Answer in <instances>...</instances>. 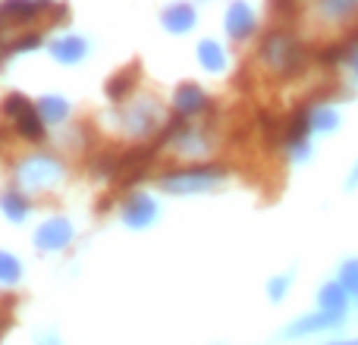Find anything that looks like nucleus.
Here are the masks:
<instances>
[{
  "mask_svg": "<svg viewBox=\"0 0 358 345\" xmlns=\"http://www.w3.org/2000/svg\"><path fill=\"white\" fill-rule=\"evenodd\" d=\"M223 25H227V35L233 38V41H245V38H252L255 29H258V16H255V10L245 0H233V3L227 6Z\"/></svg>",
  "mask_w": 358,
  "mask_h": 345,
  "instance_id": "10",
  "label": "nucleus"
},
{
  "mask_svg": "<svg viewBox=\"0 0 358 345\" xmlns=\"http://www.w3.org/2000/svg\"><path fill=\"white\" fill-rule=\"evenodd\" d=\"M48 10L50 0H3L0 3V19L3 22H31Z\"/></svg>",
  "mask_w": 358,
  "mask_h": 345,
  "instance_id": "13",
  "label": "nucleus"
},
{
  "mask_svg": "<svg viewBox=\"0 0 358 345\" xmlns=\"http://www.w3.org/2000/svg\"><path fill=\"white\" fill-rule=\"evenodd\" d=\"M340 279L343 286H346V292L352 298H358V258H349V260H343V267H340Z\"/></svg>",
  "mask_w": 358,
  "mask_h": 345,
  "instance_id": "24",
  "label": "nucleus"
},
{
  "mask_svg": "<svg viewBox=\"0 0 358 345\" xmlns=\"http://www.w3.org/2000/svg\"><path fill=\"white\" fill-rule=\"evenodd\" d=\"M38 345H63V342L57 339L54 333H41V336H38Z\"/></svg>",
  "mask_w": 358,
  "mask_h": 345,
  "instance_id": "30",
  "label": "nucleus"
},
{
  "mask_svg": "<svg viewBox=\"0 0 358 345\" xmlns=\"http://www.w3.org/2000/svg\"><path fill=\"white\" fill-rule=\"evenodd\" d=\"M315 10L324 22L343 25L358 16V0H315Z\"/></svg>",
  "mask_w": 358,
  "mask_h": 345,
  "instance_id": "16",
  "label": "nucleus"
},
{
  "mask_svg": "<svg viewBox=\"0 0 358 345\" xmlns=\"http://www.w3.org/2000/svg\"><path fill=\"white\" fill-rule=\"evenodd\" d=\"M227 179V167L223 163H195V167H179L167 170L157 185L167 195H195V191H208Z\"/></svg>",
  "mask_w": 358,
  "mask_h": 345,
  "instance_id": "3",
  "label": "nucleus"
},
{
  "mask_svg": "<svg viewBox=\"0 0 358 345\" xmlns=\"http://www.w3.org/2000/svg\"><path fill=\"white\" fill-rule=\"evenodd\" d=\"M258 60L264 63L277 79H296V75H302L305 69H308L311 50L305 47L289 29H271L261 38Z\"/></svg>",
  "mask_w": 358,
  "mask_h": 345,
  "instance_id": "1",
  "label": "nucleus"
},
{
  "mask_svg": "<svg viewBox=\"0 0 358 345\" xmlns=\"http://www.w3.org/2000/svg\"><path fill=\"white\" fill-rule=\"evenodd\" d=\"M346 189L349 191L358 189V161H355V167H352V172H349V179H346Z\"/></svg>",
  "mask_w": 358,
  "mask_h": 345,
  "instance_id": "29",
  "label": "nucleus"
},
{
  "mask_svg": "<svg viewBox=\"0 0 358 345\" xmlns=\"http://www.w3.org/2000/svg\"><path fill=\"white\" fill-rule=\"evenodd\" d=\"M38 44H41V35H38V31H31V35H22V38H16V41H10L3 47V54H22V50H35Z\"/></svg>",
  "mask_w": 358,
  "mask_h": 345,
  "instance_id": "25",
  "label": "nucleus"
},
{
  "mask_svg": "<svg viewBox=\"0 0 358 345\" xmlns=\"http://www.w3.org/2000/svg\"><path fill=\"white\" fill-rule=\"evenodd\" d=\"M198 63H201L208 73H223V69H227V50H223V44L204 38V41L198 44Z\"/></svg>",
  "mask_w": 358,
  "mask_h": 345,
  "instance_id": "21",
  "label": "nucleus"
},
{
  "mask_svg": "<svg viewBox=\"0 0 358 345\" xmlns=\"http://www.w3.org/2000/svg\"><path fill=\"white\" fill-rule=\"evenodd\" d=\"M289 283H292L289 273H283V277H273L271 286H267V295H271V302H280V298L289 292Z\"/></svg>",
  "mask_w": 358,
  "mask_h": 345,
  "instance_id": "27",
  "label": "nucleus"
},
{
  "mask_svg": "<svg viewBox=\"0 0 358 345\" xmlns=\"http://www.w3.org/2000/svg\"><path fill=\"white\" fill-rule=\"evenodd\" d=\"M0 210H3V216L10 223H25L29 220V214H31V204L19 189H10V191L0 195Z\"/></svg>",
  "mask_w": 358,
  "mask_h": 345,
  "instance_id": "18",
  "label": "nucleus"
},
{
  "mask_svg": "<svg viewBox=\"0 0 358 345\" xmlns=\"http://www.w3.org/2000/svg\"><path fill=\"white\" fill-rule=\"evenodd\" d=\"M352 69H355V79H358V60H352Z\"/></svg>",
  "mask_w": 358,
  "mask_h": 345,
  "instance_id": "32",
  "label": "nucleus"
},
{
  "mask_svg": "<svg viewBox=\"0 0 358 345\" xmlns=\"http://www.w3.org/2000/svg\"><path fill=\"white\" fill-rule=\"evenodd\" d=\"M311 135H315V126H311V110H308V104H302L283 123L286 154H289L292 161H305V157L311 154Z\"/></svg>",
  "mask_w": 358,
  "mask_h": 345,
  "instance_id": "6",
  "label": "nucleus"
},
{
  "mask_svg": "<svg viewBox=\"0 0 358 345\" xmlns=\"http://www.w3.org/2000/svg\"><path fill=\"white\" fill-rule=\"evenodd\" d=\"M38 113H41V119L48 126H57L69 117V101L60 98V94H44V98L38 101Z\"/></svg>",
  "mask_w": 358,
  "mask_h": 345,
  "instance_id": "22",
  "label": "nucleus"
},
{
  "mask_svg": "<svg viewBox=\"0 0 358 345\" xmlns=\"http://www.w3.org/2000/svg\"><path fill=\"white\" fill-rule=\"evenodd\" d=\"M3 113L13 119V129L19 132L22 138H29V142H41L44 138V119H41V113H38V104H31L25 94H6L3 98Z\"/></svg>",
  "mask_w": 358,
  "mask_h": 345,
  "instance_id": "5",
  "label": "nucleus"
},
{
  "mask_svg": "<svg viewBox=\"0 0 358 345\" xmlns=\"http://www.w3.org/2000/svg\"><path fill=\"white\" fill-rule=\"evenodd\" d=\"M327 345H358V336H352V339H336V342H327Z\"/></svg>",
  "mask_w": 358,
  "mask_h": 345,
  "instance_id": "31",
  "label": "nucleus"
},
{
  "mask_svg": "<svg viewBox=\"0 0 358 345\" xmlns=\"http://www.w3.org/2000/svg\"><path fill=\"white\" fill-rule=\"evenodd\" d=\"M271 10L280 19H296L302 13V0H271Z\"/></svg>",
  "mask_w": 358,
  "mask_h": 345,
  "instance_id": "26",
  "label": "nucleus"
},
{
  "mask_svg": "<svg viewBox=\"0 0 358 345\" xmlns=\"http://www.w3.org/2000/svg\"><path fill=\"white\" fill-rule=\"evenodd\" d=\"M10 323H13V298H3V302H0V339L6 336Z\"/></svg>",
  "mask_w": 358,
  "mask_h": 345,
  "instance_id": "28",
  "label": "nucleus"
},
{
  "mask_svg": "<svg viewBox=\"0 0 358 345\" xmlns=\"http://www.w3.org/2000/svg\"><path fill=\"white\" fill-rule=\"evenodd\" d=\"M210 110V101L195 82H182V85L173 91V113L179 117L192 119V117H201V113Z\"/></svg>",
  "mask_w": 358,
  "mask_h": 345,
  "instance_id": "11",
  "label": "nucleus"
},
{
  "mask_svg": "<svg viewBox=\"0 0 358 345\" xmlns=\"http://www.w3.org/2000/svg\"><path fill=\"white\" fill-rule=\"evenodd\" d=\"M50 54H54L57 63H69V66H73V63L85 60L88 41L82 35H73V31H69V35H60L54 44H50Z\"/></svg>",
  "mask_w": 358,
  "mask_h": 345,
  "instance_id": "14",
  "label": "nucleus"
},
{
  "mask_svg": "<svg viewBox=\"0 0 358 345\" xmlns=\"http://www.w3.org/2000/svg\"><path fill=\"white\" fill-rule=\"evenodd\" d=\"M120 216H123V223L129 229H148L151 223L157 220V204L151 195H132L129 201L123 204Z\"/></svg>",
  "mask_w": 358,
  "mask_h": 345,
  "instance_id": "12",
  "label": "nucleus"
},
{
  "mask_svg": "<svg viewBox=\"0 0 358 345\" xmlns=\"http://www.w3.org/2000/svg\"><path fill=\"white\" fill-rule=\"evenodd\" d=\"M311 110V126H315V132H334L336 126H340V110H336L330 101H305Z\"/></svg>",
  "mask_w": 358,
  "mask_h": 345,
  "instance_id": "20",
  "label": "nucleus"
},
{
  "mask_svg": "<svg viewBox=\"0 0 358 345\" xmlns=\"http://www.w3.org/2000/svg\"><path fill=\"white\" fill-rule=\"evenodd\" d=\"M343 317L346 314L315 311V314H305V317H299V321H292L280 336H283V339H302V336H315V333H324V330H336V327H343Z\"/></svg>",
  "mask_w": 358,
  "mask_h": 345,
  "instance_id": "9",
  "label": "nucleus"
},
{
  "mask_svg": "<svg viewBox=\"0 0 358 345\" xmlns=\"http://www.w3.org/2000/svg\"><path fill=\"white\" fill-rule=\"evenodd\" d=\"M13 176H16V182H19L22 191H50L63 182V176H66V163H63L57 154H44V151H38V154L22 157V161L13 167Z\"/></svg>",
  "mask_w": 358,
  "mask_h": 345,
  "instance_id": "2",
  "label": "nucleus"
},
{
  "mask_svg": "<svg viewBox=\"0 0 358 345\" xmlns=\"http://www.w3.org/2000/svg\"><path fill=\"white\" fill-rule=\"evenodd\" d=\"M161 22H164V29L173 31V35H185V31L195 29L198 13L192 3H170L167 10L161 13Z\"/></svg>",
  "mask_w": 358,
  "mask_h": 345,
  "instance_id": "15",
  "label": "nucleus"
},
{
  "mask_svg": "<svg viewBox=\"0 0 358 345\" xmlns=\"http://www.w3.org/2000/svg\"><path fill=\"white\" fill-rule=\"evenodd\" d=\"M136 75H138V63H132L129 69H123V73H117L110 82H107V88H104V91H107V98H110L113 104H123V101L129 98V91H132V88H136V82H138Z\"/></svg>",
  "mask_w": 358,
  "mask_h": 345,
  "instance_id": "19",
  "label": "nucleus"
},
{
  "mask_svg": "<svg viewBox=\"0 0 358 345\" xmlns=\"http://www.w3.org/2000/svg\"><path fill=\"white\" fill-rule=\"evenodd\" d=\"M349 292L346 286L340 283V279H330V283L321 286V292H317V304H321V311H334V314H346L349 311Z\"/></svg>",
  "mask_w": 358,
  "mask_h": 345,
  "instance_id": "17",
  "label": "nucleus"
},
{
  "mask_svg": "<svg viewBox=\"0 0 358 345\" xmlns=\"http://www.w3.org/2000/svg\"><path fill=\"white\" fill-rule=\"evenodd\" d=\"M73 235H76V229L66 216H50V220H44L41 226H38L35 248L38 251H63V248H69Z\"/></svg>",
  "mask_w": 358,
  "mask_h": 345,
  "instance_id": "8",
  "label": "nucleus"
},
{
  "mask_svg": "<svg viewBox=\"0 0 358 345\" xmlns=\"http://www.w3.org/2000/svg\"><path fill=\"white\" fill-rule=\"evenodd\" d=\"M0 138H3V129H0Z\"/></svg>",
  "mask_w": 358,
  "mask_h": 345,
  "instance_id": "33",
  "label": "nucleus"
},
{
  "mask_svg": "<svg viewBox=\"0 0 358 345\" xmlns=\"http://www.w3.org/2000/svg\"><path fill=\"white\" fill-rule=\"evenodd\" d=\"M120 123H123V132H129V135L148 138V135H155L157 126L164 123V110L151 94H145V98H136V101H129V104H123Z\"/></svg>",
  "mask_w": 358,
  "mask_h": 345,
  "instance_id": "4",
  "label": "nucleus"
},
{
  "mask_svg": "<svg viewBox=\"0 0 358 345\" xmlns=\"http://www.w3.org/2000/svg\"><path fill=\"white\" fill-rule=\"evenodd\" d=\"M19 279H22V264L13 254L0 251V286H13Z\"/></svg>",
  "mask_w": 358,
  "mask_h": 345,
  "instance_id": "23",
  "label": "nucleus"
},
{
  "mask_svg": "<svg viewBox=\"0 0 358 345\" xmlns=\"http://www.w3.org/2000/svg\"><path fill=\"white\" fill-rule=\"evenodd\" d=\"M170 145L179 157H208L214 151V132H210V126H192L182 119Z\"/></svg>",
  "mask_w": 358,
  "mask_h": 345,
  "instance_id": "7",
  "label": "nucleus"
}]
</instances>
